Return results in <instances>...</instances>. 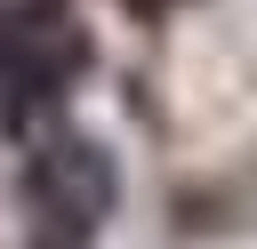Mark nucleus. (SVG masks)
<instances>
[{"mask_svg": "<svg viewBox=\"0 0 257 249\" xmlns=\"http://www.w3.org/2000/svg\"><path fill=\"white\" fill-rule=\"evenodd\" d=\"M120 8H128V16H145V24H161V16H177L185 0H120Z\"/></svg>", "mask_w": 257, "mask_h": 249, "instance_id": "7ed1b4c3", "label": "nucleus"}, {"mask_svg": "<svg viewBox=\"0 0 257 249\" xmlns=\"http://www.w3.org/2000/svg\"><path fill=\"white\" fill-rule=\"evenodd\" d=\"M120 209V161L104 137L48 120L24 137V217L32 249H96V233Z\"/></svg>", "mask_w": 257, "mask_h": 249, "instance_id": "f03ea898", "label": "nucleus"}, {"mask_svg": "<svg viewBox=\"0 0 257 249\" xmlns=\"http://www.w3.org/2000/svg\"><path fill=\"white\" fill-rule=\"evenodd\" d=\"M88 72H96V32L72 0H0V120L16 137L64 120Z\"/></svg>", "mask_w": 257, "mask_h": 249, "instance_id": "f257e3e1", "label": "nucleus"}]
</instances>
